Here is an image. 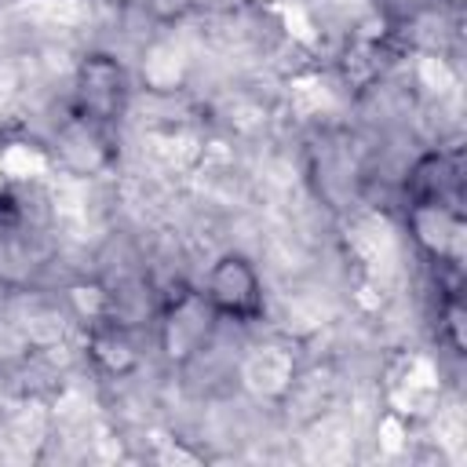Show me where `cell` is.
<instances>
[{
  "instance_id": "obj_1",
  "label": "cell",
  "mask_w": 467,
  "mask_h": 467,
  "mask_svg": "<svg viewBox=\"0 0 467 467\" xmlns=\"http://www.w3.org/2000/svg\"><path fill=\"white\" fill-rule=\"evenodd\" d=\"M201 296L208 299L215 317H230V321H241V325L255 321L263 314V306H266L259 270L237 252H226V255H219L212 263Z\"/></svg>"
},
{
  "instance_id": "obj_2",
  "label": "cell",
  "mask_w": 467,
  "mask_h": 467,
  "mask_svg": "<svg viewBox=\"0 0 467 467\" xmlns=\"http://www.w3.org/2000/svg\"><path fill=\"white\" fill-rule=\"evenodd\" d=\"M124 95H128V80H124L120 62L109 55H88L77 73V88H73L77 113L88 124H109L120 117Z\"/></svg>"
},
{
  "instance_id": "obj_3",
  "label": "cell",
  "mask_w": 467,
  "mask_h": 467,
  "mask_svg": "<svg viewBox=\"0 0 467 467\" xmlns=\"http://www.w3.org/2000/svg\"><path fill=\"white\" fill-rule=\"evenodd\" d=\"M405 193L412 204H441V208H460L463 204V168L460 153H423L409 179ZM463 212V208H460Z\"/></svg>"
},
{
  "instance_id": "obj_4",
  "label": "cell",
  "mask_w": 467,
  "mask_h": 467,
  "mask_svg": "<svg viewBox=\"0 0 467 467\" xmlns=\"http://www.w3.org/2000/svg\"><path fill=\"white\" fill-rule=\"evenodd\" d=\"M215 321V310L208 306V299L201 292H182L175 296V303L164 314V350L171 358H186L193 350H201V343L208 339V328Z\"/></svg>"
},
{
  "instance_id": "obj_5",
  "label": "cell",
  "mask_w": 467,
  "mask_h": 467,
  "mask_svg": "<svg viewBox=\"0 0 467 467\" xmlns=\"http://www.w3.org/2000/svg\"><path fill=\"white\" fill-rule=\"evenodd\" d=\"M91 358L106 368V372H128L135 365V354H131V343L120 328H99L91 336Z\"/></svg>"
}]
</instances>
